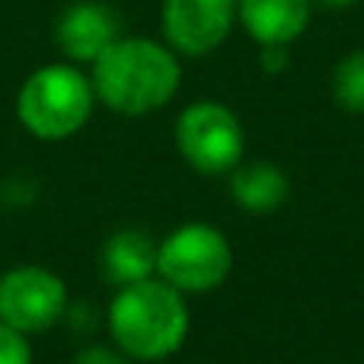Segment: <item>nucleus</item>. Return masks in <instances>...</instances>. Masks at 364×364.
I'll list each match as a JSON object with an SVG mask.
<instances>
[{"label": "nucleus", "instance_id": "obj_4", "mask_svg": "<svg viewBox=\"0 0 364 364\" xmlns=\"http://www.w3.org/2000/svg\"><path fill=\"white\" fill-rule=\"evenodd\" d=\"M233 272V246L227 233L205 220H188L157 240V278L186 297L218 291Z\"/></svg>", "mask_w": 364, "mask_h": 364}, {"label": "nucleus", "instance_id": "obj_3", "mask_svg": "<svg viewBox=\"0 0 364 364\" xmlns=\"http://www.w3.org/2000/svg\"><path fill=\"white\" fill-rule=\"evenodd\" d=\"M96 90L90 70L74 61H51L36 68L16 90L13 112L36 141H70L90 125L96 112Z\"/></svg>", "mask_w": 364, "mask_h": 364}, {"label": "nucleus", "instance_id": "obj_5", "mask_svg": "<svg viewBox=\"0 0 364 364\" xmlns=\"http://www.w3.org/2000/svg\"><path fill=\"white\" fill-rule=\"evenodd\" d=\"M173 144L188 170L227 176L246 157V128L227 102L195 100L176 115Z\"/></svg>", "mask_w": 364, "mask_h": 364}, {"label": "nucleus", "instance_id": "obj_15", "mask_svg": "<svg viewBox=\"0 0 364 364\" xmlns=\"http://www.w3.org/2000/svg\"><path fill=\"white\" fill-rule=\"evenodd\" d=\"M291 45H262L259 48V64H262L265 74H284L291 64V55H288Z\"/></svg>", "mask_w": 364, "mask_h": 364}, {"label": "nucleus", "instance_id": "obj_9", "mask_svg": "<svg viewBox=\"0 0 364 364\" xmlns=\"http://www.w3.org/2000/svg\"><path fill=\"white\" fill-rule=\"evenodd\" d=\"M314 0H240L237 23L252 42L262 45H294L314 19Z\"/></svg>", "mask_w": 364, "mask_h": 364}, {"label": "nucleus", "instance_id": "obj_8", "mask_svg": "<svg viewBox=\"0 0 364 364\" xmlns=\"http://www.w3.org/2000/svg\"><path fill=\"white\" fill-rule=\"evenodd\" d=\"M119 36L122 19L106 0H74L55 23V45L61 58L80 68H90Z\"/></svg>", "mask_w": 364, "mask_h": 364}, {"label": "nucleus", "instance_id": "obj_1", "mask_svg": "<svg viewBox=\"0 0 364 364\" xmlns=\"http://www.w3.org/2000/svg\"><path fill=\"white\" fill-rule=\"evenodd\" d=\"M87 70L96 102L125 119H144L166 109L182 87V58L164 38L151 36L122 32Z\"/></svg>", "mask_w": 364, "mask_h": 364}, {"label": "nucleus", "instance_id": "obj_7", "mask_svg": "<svg viewBox=\"0 0 364 364\" xmlns=\"http://www.w3.org/2000/svg\"><path fill=\"white\" fill-rule=\"evenodd\" d=\"M240 0H164L160 29L179 58H205L230 38Z\"/></svg>", "mask_w": 364, "mask_h": 364}, {"label": "nucleus", "instance_id": "obj_16", "mask_svg": "<svg viewBox=\"0 0 364 364\" xmlns=\"http://www.w3.org/2000/svg\"><path fill=\"white\" fill-rule=\"evenodd\" d=\"M316 6H326V10H346V6H355L358 0H314Z\"/></svg>", "mask_w": 364, "mask_h": 364}, {"label": "nucleus", "instance_id": "obj_14", "mask_svg": "<svg viewBox=\"0 0 364 364\" xmlns=\"http://www.w3.org/2000/svg\"><path fill=\"white\" fill-rule=\"evenodd\" d=\"M70 364H134V361L112 342H87V346H80L74 352Z\"/></svg>", "mask_w": 364, "mask_h": 364}, {"label": "nucleus", "instance_id": "obj_2", "mask_svg": "<svg viewBox=\"0 0 364 364\" xmlns=\"http://www.w3.org/2000/svg\"><path fill=\"white\" fill-rule=\"evenodd\" d=\"M188 329V297L157 275L115 288L106 307L109 342L119 346L134 364L173 358L186 346Z\"/></svg>", "mask_w": 364, "mask_h": 364}, {"label": "nucleus", "instance_id": "obj_6", "mask_svg": "<svg viewBox=\"0 0 364 364\" xmlns=\"http://www.w3.org/2000/svg\"><path fill=\"white\" fill-rule=\"evenodd\" d=\"M70 307V291L48 265L19 262L0 272V323L32 339L61 326Z\"/></svg>", "mask_w": 364, "mask_h": 364}, {"label": "nucleus", "instance_id": "obj_11", "mask_svg": "<svg viewBox=\"0 0 364 364\" xmlns=\"http://www.w3.org/2000/svg\"><path fill=\"white\" fill-rule=\"evenodd\" d=\"M100 265L106 282L115 288L157 275V240L141 227H122L106 237L100 250Z\"/></svg>", "mask_w": 364, "mask_h": 364}, {"label": "nucleus", "instance_id": "obj_13", "mask_svg": "<svg viewBox=\"0 0 364 364\" xmlns=\"http://www.w3.org/2000/svg\"><path fill=\"white\" fill-rule=\"evenodd\" d=\"M32 361H36V355H32L29 336L0 323V364H32Z\"/></svg>", "mask_w": 364, "mask_h": 364}, {"label": "nucleus", "instance_id": "obj_10", "mask_svg": "<svg viewBox=\"0 0 364 364\" xmlns=\"http://www.w3.org/2000/svg\"><path fill=\"white\" fill-rule=\"evenodd\" d=\"M233 205L250 214H272L291 198V179L272 160H240L227 173Z\"/></svg>", "mask_w": 364, "mask_h": 364}, {"label": "nucleus", "instance_id": "obj_12", "mask_svg": "<svg viewBox=\"0 0 364 364\" xmlns=\"http://www.w3.org/2000/svg\"><path fill=\"white\" fill-rule=\"evenodd\" d=\"M329 93L339 109L352 115H364V48L342 55L329 77Z\"/></svg>", "mask_w": 364, "mask_h": 364}]
</instances>
